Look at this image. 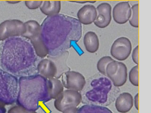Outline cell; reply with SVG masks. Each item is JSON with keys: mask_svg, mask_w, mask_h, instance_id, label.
Returning a JSON list of instances; mask_svg holds the SVG:
<instances>
[{"mask_svg": "<svg viewBox=\"0 0 151 113\" xmlns=\"http://www.w3.org/2000/svg\"><path fill=\"white\" fill-rule=\"evenodd\" d=\"M6 109L4 106L0 103V113H6Z\"/></svg>", "mask_w": 151, "mask_h": 113, "instance_id": "31", "label": "cell"}, {"mask_svg": "<svg viewBox=\"0 0 151 113\" xmlns=\"http://www.w3.org/2000/svg\"><path fill=\"white\" fill-rule=\"evenodd\" d=\"M82 96L80 92L72 89H66L54 101V105L57 110L63 112L70 107H77L81 102Z\"/></svg>", "mask_w": 151, "mask_h": 113, "instance_id": "7", "label": "cell"}, {"mask_svg": "<svg viewBox=\"0 0 151 113\" xmlns=\"http://www.w3.org/2000/svg\"><path fill=\"white\" fill-rule=\"evenodd\" d=\"M78 110L77 107H70L64 110L63 113H77Z\"/></svg>", "mask_w": 151, "mask_h": 113, "instance_id": "29", "label": "cell"}, {"mask_svg": "<svg viewBox=\"0 0 151 113\" xmlns=\"http://www.w3.org/2000/svg\"><path fill=\"white\" fill-rule=\"evenodd\" d=\"M48 79L38 74L19 77L17 103L29 110L36 111L41 102L51 100Z\"/></svg>", "mask_w": 151, "mask_h": 113, "instance_id": "3", "label": "cell"}, {"mask_svg": "<svg viewBox=\"0 0 151 113\" xmlns=\"http://www.w3.org/2000/svg\"><path fill=\"white\" fill-rule=\"evenodd\" d=\"M70 2H76V3H78V4H86L87 2H90V3H92L93 4L96 2V1H71Z\"/></svg>", "mask_w": 151, "mask_h": 113, "instance_id": "32", "label": "cell"}, {"mask_svg": "<svg viewBox=\"0 0 151 113\" xmlns=\"http://www.w3.org/2000/svg\"><path fill=\"white\" fill-rule=\"evenodd\" d=\"M96 9L97 15L93 23L99 28L107 27L111 20V6L107 2H103L98 5Z\"/></svg>", "mask_w": 151, "mask_h": 113, "instance_id": "11", "label": "cell"}, {"mask_svg": "<svg viewBox=\"0 0 151 113\" xmlns=\"http://www.w3.org/2000/svg\"><path fill=\"white\" fill-rule=\"evenodd\" d=\"M37 71L38 74L47 79L55 78L57 73L55 65L48 58L42 59L39 61Z\"/></svg>", "mask_w": 151, "mask_h": 113, "instance_id": "15", "label": "cell"}, {"mask_svg": "<svg viewBox=\"0 0 151 113\" xmlns=\"http://www.w3.org/2000/svg\"><path fill=\"white\" fill-rule=\"evenodd\" d=\"M25 31L24 23L20 20H5L0 24V41L13 37L22 36Z\"/></svg>", "mask_w": 151, "mask_h": 113, "instance_id": "8", "label": "cell"}, {"mask_svg": "<svg viewBox=\"0 0 151 113\" xmlns=\"http://www.w3.org/2000/svg\"><path fill=\"white\" fill-rule=\"evenodd\" d=\"M77 113H113L108 108L94 105H86L78 109Z\"/></svg>", "mask_w": 151, "mask_h": 113, "instance_id": "22", "label": "cell"}, {"mask_svg": "<svg viewBox=\"0 0 151 113\" xmlns=\"http://www.w3.org/2000/svg\"><path fill=\"white\" fill-rule=\"evenodd\" d=\"M7 2H8L9 4H18L19 2H20V1H7Z\"/></svg>", "mask_w": 151, "mask_h": 113, "instance_id": "33", "label": "cell"}, {"mask_svg": "<svg viewBox=\"0 0 151 113\" xmlns=\"http://www.w3.org/2000/svg\"><path fill=\"white\" fill-rule=\"evenodd\" d=\"M29 41L37 56L41 58H44L48 55V49L42 38L41 34Z\"/></svg>", "mask_w": 151, "mask_h": 113, "instance_id": "20", "label": "cell"}, {"mask_svg": "<svg viewBox=\"0 0 151 113\" xmlns=\"http://www.w3.org/2000/svg\"><path fill=\"white\" fill-rule=\"evenodd\" d=\"M61 77L63 87L68 89L80 92L86 84L85 77L79 72L68 71L64 73Z\"/></svg>", "mask_w": 151, "mask_h": 113, "instance_id": "10", "label": "cell"}, {"mask_svg": "<svg viewBox=\"0 0 151 113\" xmlns=\"http://www.w3.org/2000/svg\"><path fill=\"white\" fill-rule=\"evenodd\" d=\"M132 51V44L129 39L121 37L115 41L111 49V55L119 61H124L129 58Z\"/></svg>", "mask_w": 151, "mask_h": 113, "instance_id": "9", "label": "cell"}, {"mask_svg": "<svg viewBox=\"0 0 151 113\" xmlns=\"http://www.w3.org/2000/svg\"><path fill=\"white\" fill-rule=\"evenodd\" d=\"M26 31L22 36L30 40L41 34V26L35 20H29L24 23Z\"/></svg>", "mask_w": 151, "mask_h": 113, "instance_id": "19", "label": "cell"}, {"mask_svg": "<svg viewBox=\"0 0 151 113\" xmlns=\"http://www.w3.org/2000/svg\"><path fill=\"white\" fill-rule=\"evenodd\" d=\"M139 46H136L132 51V59L134 63L138 65L139 63Z\"/></svg>", "mask_w": 151, "mask_h": 113, "instance_id": "28", "label": "cell"}, {"mask_svg": "<svg viewBox=\"0 0 151 113\" xmlns=\"http://www.w3.org/2000/svg\"><path fill=\"white\" fill-rule=\"evenodd\" d=\"M69 52L66 51L55 56H47V58L52 60L55 65L57 73L55 78L59 79L64 73L70 70V67L67 64Z\"/></svg>", "mask_w": 151, "mask_h": 113, "instance_id": "14", "label": "cell"}, {"mask_svg": "<svg viewBox=\"0 0 151 113\" xmlns=\"http://www.w3.org/2000/svg\"><path fill=\"white\" fill-rule=\"evenodd\" d=\"M131 7L128 1L119 2L113 8L112 16L116 23L124 24L129 21L131 16Z\"/></svg>", "mask_w": 151, "mask_h": 113, "instance_id": "12", "label": "cell"}, {"mask_svg": "<svg viewBox=\"0 0 151 113\" xmlns=\"http://www.w3.org/2000/svg\"><path fill=\"white\" fill-rule=\"evenodd\" d=\"M106 75L115 87H121L127 80V67L123 63L114 60L107 66Z\"/></svg>", "mask_w": 151, "mask_h": 113, "instance_id": "6", "label": "cell"}, {"mask_svg": "<svg viewBox=\"0 0 151 113\" xmlns=\"http://www.w3.org/2000/svg\"><path fill=\"white\" fill-rule=\"evenodd\" d=\"M133 97L129 92H123L119 94L115 101V107L120 113L129 112L133 107Z\"/></svg>", "mask_w": 151, "mask_h": 113, "instance_id": "16", "label": "cell"}, {"mask_svg": "<svg viewBox=\"0 0 151 113\" xmlns=\"http://www.w3.org/2000/svg\"><path fill=\"white\" fill-rule=\"evenodd\" d=\"M38 56L29 40L22 36L0 41V69L15 77L38 74Z\"/></svg>", "mask_w": 151, "mask_h": 113, "instance_id": "1", "label": "cell"}, {"mask_svg": "<svg viewBox=\"0 0 151 113\" xmlns=\"http://www.w3.org/2000/svg\"><path fill=\"white\" fill-rule=\"evenodd\" d=\"M83 41L86 49L89 53H95L99 49V38L94 32H87L84 36Z\"/></svg>", "mask_w": 151, "mask_h": 113, "instance_id": "17", "label": "cell"}, {"mask_svg": "<svg viewBox=\"0 0 151 113\" xmlns=\"http://www.w3.org/2000/svg\"><path fill=\"white\" fill-rule=\"evenodd\" d=\"M131 16L129 19V22L133 27L138 28L139 26V4L133 5L131 8Z\"/></svg>", "mask_w": 151, "mask_h": 113, "instance_id": "23", "label": "cell"}, {"mask_svg": "<svg viewBox=\"0 0 151 113\" xmlns=\"http://www.w3.org/2000/svg\"><path fill=\"white\" fill-rule=\"evenodd\" d=\"M48 84L50 97L55 99L63 92V85L61 81L56 78L48 79Z\"/></svg>", "mask_w": 151, "mask_h": 113, "instance_id": "21", "label": "cell"}, {"mask_svg": "<svg viewBox=\"0 0 151 113\" xmlns=\"http://www.w3.org/2000/svg\"><path fill=\"white\" fill-rule=\"evenodd\" d=\"M42 1H25V4L27 8L30 9H35L40 8Z\"/></svg>", "mask_w": 151, "mask_h": 113, "instance_id": "27", "label": "cell"}, {"mask_svg": "<svg viewBox=\"0 0 151 113\" xmlns=\"http://www.w3.org/2000/svg\"><path fill=\"white\" fill-rule=\"evenodd\" d=\"M41 26V36L48 49L50 56L54 50L60 49L64 51L63 45L69 44L67 41L78 38V27L72 19L59 16L58 15L49 16L42 23Z\"/></svg>", "mask_w": 151, "mask_h": 113, "instance_id": "2", "label": "cell"}, {"mask_svg": "<svg viewBox=\"0 0 151 113\" xmlns=\"http://www.w3.org/2000/svg\"><path fill=\"white\" fill-rule=\"evenodd\" d=\"M8 113H37L35 111L29 110L20 106H15L11 107Z\"/></svg>", "mask_w": 151, "mask_h": 113, "instance_id": "26", "label": "cell"}, {"mask_svg": "<svg viewBox=\"0 0 151 113\" xmlns=\"http://www.w3.org/2000/svg\"><path fill=\"white\" fill-rule=\"evenodd\" d=\"M92 89L86 93V98L91 103L97 104H109V93L112 89V85L107 79H95L92 82Z\"/></svg>", "mask_w": 151, "mask_h": 113, "instance_id": "5", "label": "cell"}, {"mask_svg": "<svg viewBox=\"0 0 151 113\" xmlns=\"http://www.w3.org/2000/svg\"><path fill=\"white\" fill-rule=\"evenodd\" d=\"M97 15L96 9L95 6L91 4L83 6L77 13V16L79 22L85 25H90L94 22Z\"/></svg>", "mask_w": 151, "mask_h": 113, "instance_id": "13", "label": "cell"}, {"mask_svg": "<svg viewBox=\"0 0 151 113\" xmlns=\"http://www.w3.org/2000/svg\"><path fill=\"white\" fill-rule=\"evenodd\" d=\"M114 59L110 56H104L101 58L97 64V68L99 72L104 75H106V69L107 66Z\"/></svg>", "mask_w": 151, "mask_h": 113, "instance_id": "24", "label": "cell"}, {"mask_svg": "<svg viewBox=\"0 0 151 113\" xmlns=\"http://www.w3.org/2000/svg\"><path fill=\"white\" fill-rule=\"evenodd\" d=\"M43 14L49 16H54L59 14L61 9L60 1H42L40 7Z\"/></svg>", "mask_w": 151, "mask_h": 113, "instance_id": "18", "label": "cell"}, {"mask_svg": "<svg viewBox=\"0 0 151 113\" xmlns=\"http://www.w3.org/2000/svg\"><path fill=\"white\" fill-rule=\"evenodd\" d=\"M18 92L17 77L0 69V103L4 106L15 103Z\"/></svg>", "mask_w": 151, "mask_h": 113, "instance_id": "4", "label": "cell"}, {"mask_svg": "<svg viewBox=\"0 0 151 113\" xmlns=\"http://www.w3.org/2000/svg\"><path fill=\"white\" fill-rule=\"evenodd\" d=\"M138 69V65H136L130 70L129 73V80L130 82H131V84L133 85L134 86L137 87L139 85Z\"/></svg>", "mask_w": 151, "mask_h": 113, "instance_id": "25", "label": "cell"}, {"mask_svg": "<svg viewBox=\"0 0 151 113\" xmlns=\"http://www.w3.org/2000/svg\"><path fill=\"white\" fill-rule=\"evenodd\" d=\"M134 107H136V109L138 110L139 108V94L138 93L136 94L134 98Z\"/></svg>", "mask_w": 151, "mask_h": 113, "instance_id": "30", "label": "cell"}]
</instances>
